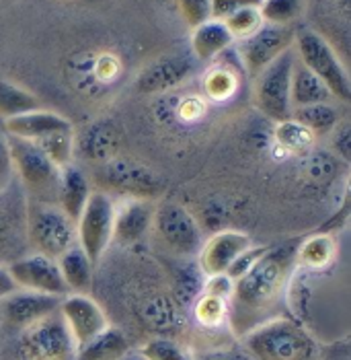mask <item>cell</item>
<instances>
[{
	"label": "cell",
	"mask_w": 351,
	"mask_h": 360,
	"mask_svg": "<svg viewBox=\"0 0 351 360\" xmlns=\"http://www.w3.org/2000/svg\"><path fill=\"white\" fill-rule=\"evenodd\" d=\"M193 360H253L244 348H230V346H222V348H212V350H204Z\"/></svg>",
	"instance_id": "42"
},
{
	"label": "cell",
	"mask_w": 351,
	"mask_h": 360,
	"mask_svg": "<svg viewBox=\"0 0 351 360\" xmlns=\"http://www.w3.org/2000/svg\"><path fill=\"white\" fill-rule=\"evenodd\" d=\"M6 270L13 278V282L17 284V288H21V290L50 295V297H58V299H64L66 295H70L62 280L58 262L52 257L41 255V253L17 257L6 264Z\"/></svg>",
	"instance_id": "11"
},
{
	"label": "cell",
	"mask_w": 351,
	"mask_h": 360,
	"mask_svg": "<svg viewBox=\"0 0 351 360\" xmlns=\"http://www.w3.org/2000/svg\"><path fill=\"white\" fill-rule=\"evenodd\" d=\"M97 177L109 192H115L121 198H130V200L152 202L164 190L162 179L154 171L135 163L132 159H121V157H115L103 163Z\"/></svg>",
	"instance_id": "9"
},
{
	"label": "cell",
	"mask_w": 351,
	"mask_h": 360,
	"mask_svg": "<svg viewBox=\"0 0 351 360\" xmlns=\"http://www.w3.org/2000/svg\"><path fill=\"white\" fill-rule=\"evenodd\" d=\"M25 239V206L17 208L13 202L0 204V251L15 250Z\"/></svg>",
	"instance_id": "29"
},
{
	"label": "cell",
	"mask_w": 351,
	"mask_h": 360,
	"mask_svg": "<svg viewBox=\"0 0 351 360\" xmlns=\"http://www.w3.org/2000/svg\"><path fill=\"white\" fill-rule=\"evenodd\" d=\"M39 110V99L23 86L0 79V117L11 120L15 115Z\"/></svg>",
	"instance_id": "27"
},
{
	"label": "cell",
	"mask_w": 351,
	"mask_h": 360,
	"mask_svg": "<svg viewBox=\"0 0 351 360\" xmlns=\"http://www.w3.org/2000/svg\"><path fill=\"white\" fill-rule=\"evenodd\" d=\"M58 208L72 222L79 221L82 208L91 195V184L88 177L82 173L79 167L68 165L60 169L58 177Z\"/></svg>",
	"instance_id": "20"
},
{
	"label": "cell",
	"mask_w": 351,
	"mask_h": 360,
	"mask_svg": "<svg viewBox=\"0 0 351 360\" xmlns=\"http://www.w3.org/2000/svg\"><path fill=\"white\" fill-rule=\"evenodd\" d=\"M201 272H191V270H185L181 272L177 280H175V303L179 305H191L199 292H201V286H204V280H201Z\"/></svg>",
	"instance_id": "36"
},
{
	"label": "cell",
	"mask_w": 351,
	"mask_h": 360,
	"mask_svg": "<svg viewBox=\"0 0 351 360\" xmlns=\"http://www.w3.org/2000/svg\"><path fill=\"white\" fill-rule=\"evenodd\" d=\"M6 136L13 169L17 171L23 186L35 194H55L60 169L44 155V150L31 140Z\"/></svg>",
	"instance_id": "10"
},
{
	"label": "cell",
	"mask_w": 351,
	"mask_h": 360,
	"mask_svg": "<svg viewBox=\"0 0 351 360\" xmlns=\"http://www.w3.org/2000/svg\"><path fill=\"white\" fill-rule=\"evenodd\" d=\"M333 134V148L347 161L350 159V124H337Z\"/></svg>",
	"instance_id": "43"
},
{
	"label": "cell",
	"mask_w": 351,
	"mask_h": 360,
	"mask_svg": "<svg viewBox=\"0 0 351 360\" xmlns=\"http://www.w3.org/2000/svg\"><path fill=\"white\" fill-rule=\"evenodd\" d=\"M300 239H290L265 251L255 266L234 282L228 303V321L234 335L271 319L275 307L286 299L290 280L296 274V250Z\"/></svg>",
	"instance_id": "1"
},
{
	"label": "cell",
	"mask_w": 351,
	"mask_h": 360,
	"mask_svg": "<svg viewBox=\"0 0 351 360\" xmlns=\"http://www.w3.org/2000/svg\"><path fill=\"white\" fill-rule=\"evenodd\" d=\"M25 239L35 253L58 259L77 243V224L54 204L33 200L25 208Z\"/></svg>",
	"instance_id": "3"
},
{
	"label": "cell",
	"mask_w": 351,
	"mask_h": 360,
	"mask_svg": "<svg viewBox=\"0 0 351 360\" xmlns=\"http://www.w3.org/2000/svg\"><path fill=\"white\" fill-rule=\"evenodd\" d=\"M275 140L282 148H286L292 155L308 153L317 144V136L310 134L304 126H300L294 120L275 124Z\"/></svg>",
	"instance_id": "32"
},
{
	"label": "cell",
	"mask_w": 351,
	"mask_h": 360,
	"mask_svg": "<svg viewBox=\"0 0 351 360\" xmlns=\"http://www.w3.org/2000/svg\"><path fill=\"white\" fill-rule=\"evenodd\" d=\"M11 173H13V163H11V155L6 146V136L0 134V184L8 181Z\"/></svg>",
	"instance_id": "44"
},
{
	"label": "cell",
	"mask_w": 351,
	"mask_h": 360,
	"mask_svg": "<svg viewBox=\"0 0 351 360\" xmlns=\"http://www.w3.org/2000/svg\"><path fill=\"white\" fill-rule=\"evenodd\" d=\"M19 354L23 360H74L77 348L60 311L21 332Z\"/></svg>",
	"instance_id": "8"
},
{
	"label": "cell",
	"mask_w": 351,
	"mask_h": 360,
	"mask_svg": "<svg viewBox=\"0 0 351 360\" xmlns=\"http://www.w3.org/2000/svg\"><path fill=\"white\" fill-rule=\"evenodd\" d=\"M294 29L277 27L263 23L253 35L241 39L239 56L243 60L244 70L251 77H257L263 68H267L275 58L294 46Z\"/></svg>",
	"instance_id": "12"
},
{
	"label": "cell",
	"mask_w": 351,
	"mask_h": 360,
	"mask_svg": "<svg viewBox=\"0 0 351 360\" xmlns=\"http://www.w3.org/2000/svg\"><path fill=\"white\" fill-rule=\"evenodd\" d=\"M333 95L324 86V83L312 75L300 60L296 58L294 68H292V79H290V103L292 110L306 108V105H317V103H331Z\"/></svg>",
	"instance_id": "22"
},
{
	"label": "cell",
	"mask_w": 351,
	"mask_h": 360,
	"mask_svg": "<svg viewBox=\"0 0 351 360\" xmlns=\"http://www.w3.org/2000/svg\"><path fill=\"white\" fill-rule=\"evenodd\" d=\"M253 360H321L314 335L290 317H271L241 338Z\"/></svg>",
	"instance_id": "2"
},
{
	"label": "cell",
	"mask_w": 351,
	"mask_h": 360,
	"mask_svg": "<svg viewBox=\"0 0 351 360\" xmlns=\"http://www.w3.org/2000/svg\"><path fill=\"white\" fill-rule=\"evenodd\" d=\"M292 120L319 139L335 130V126L339 124V111L331 103H317V105L292 110Z\"/></svg>",
	"instance_id": "26"
},
{
	"label": "cell",
	"mask_w": 351,
	"mask_h": 360,
	"mask_svg": "<svg viewBox=\"0 0 351 360\" xmlns=\"http://www.w3.org/2000/svg\"><path fill=\"white\" fill-rule=\"evenodd\" d=\"M251 245H253L251 235H246L243 231H234V229L218 231L208 241H204L199 250V255H197L199 272L206 278L226 274L232 262Z\"/></svg>",
	"instance_id": "15"
},
{
	"label": "cell",
	"mask_w": 351,
	"mask_h": 360,
	"mask_svg": "<svg viewBox=\"0 0 351 360\" xmlns=\"http://www.w3.org/2000/svg\"><path fill=\"white\" fill-rule=\"evenodd\" d=\"M337 241L331 233H314L298 243L296 266L306 272H323L335 264Z\"/></svg>",
	"instance_id": "23"
},
{
	"label": "cell",
	"mask_w": 351,
	"mask_h": 360,
	"mask_svg": "<svg viewBox=\"0 0 351 360\" xmlns=\"http://www.w3.org/2000/svg\"><path fill=\"white\" fill-rule=\"evenodd\" d=\"M234 44V37L222 21L208 19L191 31V52L197 60H214Z\"/></svg>",
	"instance_id": "24"
},
{
	"label": "cell",
	"mask_w": 351,
	"mask_h": 360,
	"mask_svg": "<svg viewBox=\"0 0 351 360\" xmlns=\"http://www.w3.org/2000/svg\"><path fill=\"white\" fill-rule=\"evenodd\" d=\"M113 219H115L113 198L105 192H91L81 217L74 224H77V243L88 255L93 266L101 262V257L111 245Z\"/></svg>",
	"instance_id": "7"
},
{
	"label": "cell",
	"mask_w": 351,
	"mask_h": 360,
	"mask_svg": "<svg viewBox=\"0 0 351 360\" xmlns=\"http://www.w3.org/2000/svg\"><path fill=\"white\" fill-rule=\"evenodd\" d=\"M35 144L44 150V155L54 163L58 169L72 165L74 159V132L64 130V132H54L50 136L35 140Z\"/></svg>",
	"instance_id": "33"
},
{
	"label": "cell",
	"mask_w": 351,
	"mask_h": 360,
	"mask_svg": "<svg viewBox=\"0 0 351 360\" xmlns=\"http://www.w3.org/2000/svg\"><path fill=\"white\" fill-rule=\"evenodd\" d=\"M222 23L230 31L234 41L237 39L241 41V39H246L249 35H253L257 29L261 27L263 19H261L259 6H246V8H241V11L232 13L230 17H226Z\"/></svg>",
	"instance_id": "35"
},
{
	"label": "cell",
	"mask_w": 351,
	"mask_h": 360,
	"mask_svg": "<svg viewBox=\"0 0 351 360\" xmlns=\"http://www.w3.org/2000/svg\"><path fill=\"white\" fill-rule=\"evenodd\" d=\"M58 311L77 350L109 328V319L103 307L88 295H66L60 301Z\"/></svg>",
	"instance_id": "13"
},
{
	"label": "cell",
	"mask_w": 351,
	"mask_h": 360,
	"mask_svg": "<svg viewBox=\"0 0 351 360\" xmlns=\"http://www.w3.org/2000/svg\"><path fill=\"white\" fill-rule=\"evenodd\" d=\"M121 146V132L111 120H101L84 128L79 139H74V153L93 163H107L117 157Z\"/></svg>",
	"instance_id": "18"
},
{
	"label": "cell",
	"mask_w": 351,
	"mask_h": 360,
	"mask_svg": "<svg viewBox=\"0 0 351 360\" xmlns=\"http://www.w3.org/2000/svg\"><path fill=\"white\" fill-rule=\"evenodd\" d=\"M237 89L234 75L228 72L226 68H214L208 77H206V93L212 99H228Z\"/></svg>",
	"instance_id": "37"
},
{
	"label": "cell",
	"mask_w": 351,
	"mask_h": 360,
	"mask_svg": "<svg viewBox=\"0 0 351 360\" xmlns=\"http://www.w3.org/2000/svg\"><path fill=\"white\" fill-rule=\"evenodd\" d=\"M157 239L175 257H197L204 245V233L187 208L177 202H161L154 206L152 229Z\"/></svg>",
	"instance_id": "5"
},
{
	"label": "cell",
	"mask_w": 351,
	"mask_h": 360,
	"mask_svg": "<svg viewBox=\"0 0 351 360\" xmlns=\"http://www.w3.org/2000/svg\"><path fill=\"white\" fill-rule=\"evenodd\" d=\"M130 352V342L126 333L109 326L91 342L77 350L74 360H121Z\"/></svg>",
	"instance_id": "25"
},
{
	"label": "cell",
	"mask_w": 351,
	"mask_h": 360,
	"mask_svg": "<svg viewBox=\"0 0 351 360\" xmlns=\"http://www.w3.org/2000/svg\"><path fill=\"white\" fill-rule=\"evenodd\" d=\"M193 317L201 328L216 330L228 321V301L199 292V297L193 301Z\"/></svg>",
	"instance_id": "31"
},
{
	"label": "cell",
	"mask_w": 351,
	"mask_h": 360,
	"mask_svg": "<svg viewBox=\"0 0 351 360\" xmlns=\"http://www.w3.org/2000/svg\"><path fill=\"white\" fill-rule=\"evenodd\" d=\"M142 321L157 332H168L177 326L179 321V313H177V303L168 297H152L148 299L142 313H140Z\"/></svg>",
	"instance_id": "28"
},
{
	"label": "cell",
	"mask_w": 351,
	"mask_h": 360,
	"mask_svg": "<svg viewBox=\"0 0 351 360\" xmlns=\"http://www.w3.org/2000/svg\"><path fill=\"white\" fill-rule=\"evenodd\" d=\"M270 250L267 245H251L249 250H244L234 262H232V266L228 268V272H226V276L230 278L232 282H237L239 278L246 274L253 266H255V262L265 253V251Z\"/></svg>",
	"instance_id": "38"
},
{
	"label": "cell",
	"mask_w": 351,
	"mask_h": 360,
	"mask_svg": "<svg viewBox=\"0 0 351 360\" xmlns=\"http://www.w3.org/2000/svg\"><path fill=\"white\" fill-rule=\"evenodd\" d=\"M193 70H195V64L187 56H162L140 72L135 86L140 93H146V95L164 93L185 83L193 75Z\"/></svg>",
	"instance_id": "16"
},
{
	"label": "cell",
	"mask_w": 351,
	"mask_h": 360,
	"mask_svg": "<svg viewBox=\"0 0 351 360\" xmlns=\"http://www.w3.org/2000/svg\"><path fill=\"white\" fill-rule=\"evenodd\" d=\"M60 301L62 299H58V297L17 288L15 292L6 295L0 301V319L8 330L25 332L37 321L55 313L60 309Z\"/></svg>",
	"instance_id": "14"
},
{
	"label": "cell",
	"mask_w": 351,
	"mask_h": 360,
	"mask_svg": "<svg viewBox=\"0 0 351 360\" xmlns=\"http://www.w3.org/2000/svg\"><path fill=\"white\" fill-rule=\"evenodd\" d=\"M294 52L298 60L323 81L333 99H339L343 103L351 101L350 75L323 35L312 29L298 31L294 33Z\"/></svg>",
	"instance_id": "4"
},
{
	"label": "cell",
	"mask_w": 351,
	"mask_h": 360,
	"mask_svg": "<svg viewBox=\"0 0 351 360\" xmlns=\"http://www.w3.org/2000/svg\"><path fill=\"white\" fill-rule=\"evenodd\" d=\"M232 288H234V282L226 274H218V276L206 278L204 286H201V292L206 295H214L220 299H226L230 303V297H232Z\"/></svg>",
	"instance_id": "41"
},
{
	"label": "cell",
	"mask_w": 351,
	"mask_h": 360,
	"mask_svg": "<svg viewBox=\"0 0 351 360\" xmlns=\"http://www.w3.org/2000/svg\"><path fill=\"white\" fill-rule=\"evenodd\" d=\"M306 11V0H261L259 13L263 23L277 27H292Z\"/></svg>",
	"instance_id": "30"
},
{
	"label": "cell",
	"mask_w": 351,
	"mask_h": 360,
	"mask_svg": "<svg viewBox=\"0 0 351 360\" xmlns=\"http://www.w3.org/2000/svg\"><path fill=\"white\" fill-rule=\"evenodd\" d=\"M183 21L191 29L210 19V0H177Z\"/></svg>",
	"instance_id": "39"
},
{
	"label": "cell",
	"mask_w": 351,
	"mask_h": 360,
	"mask_svg": "<svg viewBox=\"0 0 351 360\" xmlns=\"http://www.w3.org/2000/svg\"><path fill=\"white\" fill-rule=\"evenodd\" d=\"M58 268L62 280L68 288L70 295H88L91 284H93V262L88 255L81 250L79 243H74L70 250H66L58 259Z\"/></svg>",
	"instance_id": "21"
},
{
	"label": "cell",
	"mask_w": 351,
	"mask_h": 360,
	"mask_svg": "<svg viewBox=\"0 0 351 360\" xmlns=\"http://www.w3.org/2000/svg\"><path fill=\"white\" fill-rule=\"evenodd\" d=\"M261 0H210V19L224 21L232 13L246 8V6H259Z\"/></svg>",
	"instance_id": "40"
},
{
	"label": "cell",
	"mask_w": 351,
	"mask_h": 360,
	"mask_svg": "<svg viewBox=\"0 0 351 360\" xmlns=\"http://www.w3.org/2000/svg\"><path fill=\"white\" fill-rule=\"evenodd\" d=\"M64 130H72V124L64 115L55 111L41 110V108L4 120V132L8 136L31 140V142L50 136L54 132H64Z\"/></svg>",
	"instance_id": "19"
},
{
	"label": "cell",
	"mask_w": 351,
	"mask_h": 360,
	"mask_svg": "<svg viewBox=\"0 0 351 360\" xmlns=\"http://www.w3.org/2000/svg\"><path fill=\"white\" fill-rule=\"evenodd\" d=\"M294 62L296 52L292 46L255 77V108L273 124L292 120L290 79Z\"/></svg>",
	"instance_id": "6"
},
{
	"label": "cell",
	"mask_w": 351,
	"mask_h": 360,
	"mask_svg": "<svg viewBox=\"0 0 351 360\" xmlns=\"http://www.w3.org/2000/svg\"><path fill=\"white\" fill-rule=\"evenodd\" d=\"M152 219H154L152 202L121 198V204L115 206L111 241L121 248L134 245L140 239H144V235L152 229Z\"/></svg>",
	"instance_id": "17"
},
{
	"label": "cell",
	"mask_w": 351,
	"mask_h": 360,
	"mask_svg": "<svg viewBox=\"0 0 351 360\" xmlns=\"http://www.w3.org/2000/svg\"><path fill=\"white\" fill-rule=\"evenodd\" d=\"M140 354L144 360H193V356L179 342L166 335H157L144 342Z\"/></svg>",
	"instance_id": "34"
},
{
	"label": "cell",
	"mask_w": 351,
	"mask_h": 360,
	"mask_svg": "<svg viewBox=\"0 0 351 360\" xmlns=\"http://www.w3.org/2000/svg\"><path fill=\"white\" fill-rule=\"evenodd\" d=\"M15 290H17V284L13 282V278H11V274H8L6 266H2V264H0V301H2L6 295L15 292Z\"/></svg>",
	"instance_id": "45"
}]
</instances>
